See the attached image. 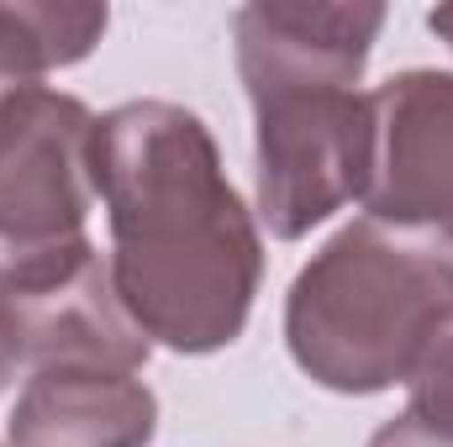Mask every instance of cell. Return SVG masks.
Masks as SVG:
<instances>
[{
	"label": "cell",
	"mask_w": 453,
	"mask_h": 447,
	"mask_svg": "<svg viewBox=\"0 0 453 447\" xmlns=\"http://www.w3.org/2000/svg\"><path fill=\"white\" fill-rule=\"evenodd\" d=\"M96 195L132 327L174 352L237 342L264 279V242L206 121L174 101H127L96 116Z\"/></svg>",
	"instance_id": "cell-1"
},
{
	"label": "cell",
	"mask_w": 453,
	"mask_h": 447,
	"mask_svg": "<svg viewBox=\"0 0 453 447\" xmlns=\"http://www.w3.org/2000/svg\"><path fill=\"white\" fill-rule=\"evenodd\" d=\"M385 5L258 0L232 16L237 74L258 126V216L280 242L364 201L374 106L358 90Z\"/></svg>",
	"instance_id": "cell-2"
},
{
	"label": "cell",
	"mask_w": 453,
	"mask_h": 447,
	"mask_svg": "<svg viewBox=\"0 0 453 447\" xmlns=\"http://www.w3.org/2000/svg\"><path fill=\"white\" fill-rule=\"evenodd\" d=\"M453 306V247L385 226H342L296 274L285 300V342L301 374L333 395H380L406 384L411 358Z\"/></svg>",
	"instance_id": "cell-3"
},
{
	"label": "cell",
	"mask_w": 453,
	"mask_h": 447,
	"mask_svg": "<svg viewBox=\"0 0 453 447\" xmlns=\"http://www.w3.org/2000/svg\"><path fill=\"white\" fill-rule=\"evenodd\" d=\"M96 116L80 95L27 85L0 101V295L74 263L96 242Z\"/></svg>",
	"instance_id": "cell-4"
},
{
	"label": "cell",
	"mask_w": 453,
	"mask_h": 447,
	"mask_svg": "<svg viewBox=\"0 0 453 447\" xmlns=\"http://www.w3.org/2000/svg\"><path fill=\"white\" fill-rule=\"evenodd\" d=\"M374 163L364 206L385 226L427 231L453 247V74L406 69L369 90Z\"/></svg>",
	"instance_id": "cell-5"
},
{
	"label": "cell",
	"mask_w": 453,
	"mask_h": 447,
	"mask_svg": "<svg viewBox=\"0 0 453 447\" xmlns=\"http://www.w3.org/2000/svg\"><path fill=\"white\" fill-rule=\"evenodd\" d=\"M5 300L16 311L21 363L27 368L74 363V368L137 374L148 363V352H153V342L121 311L111 284V263L96 247L80 253L74 263H64L58 274H42V279L11 290Z\"/></svg>",
	"instance_id": "cell-6"
},
{
	"label": "cell",
	"mask_w": 453,
	"mask_h": 447,
	"mask_svg": "<svg viewBox=\"0 0 453 447\" xmlns=\"http://www.w3.org/2000/svg\"><path fill=\"white\" fill-rule=\"evenodd\" d=\"M153 432L158 400L137 374L53 363L27 374L5 447H148Z\"/></svg>",
	"instance_id": "cell-7"
},
{
	"label": "cell",
	"mask_w": 453,
	"mask_h": 447,
	"mask_svg": "<svg viewBox=\"0 0 453 447\" xmlns=\"http://www.w3.org/2000/svg\"><path fill=\"white\" fill-rule=\"evenodd\" d=\"M106 32V5H16L0 0V101L48 69L80 64Z\"/></svg>",
	"instance_id": "cell-8"
},
{
	"label": "cell",
	"mask_w": 453,
	"mask_h": 447,
	"mask_svg": "<svg viewBox=\"0 0 453 447\" xmlns=\"http://www.w3.org/2000/svg\"><path fill=\"white\" fill-rule=\"evenodd\" d=\"M406 390H411V416L449 432L453 437V306L433 322V332L422 342V352L406 368Z\"/></svg>",
	"instance_id": "cell-9"
},
{
	"label": "cell",
	"mask_w": 453,
	"mask_h": 447,
	"mask_svg": "<svg viewBox=\"0 0 453 447\" xmlns=\"http://www.w3.org/2000/svg\"><path fill=\"white\" fill-rule=\"evenodd\" d=\"M369 447H453V437L438 432V427H427V421H417L411 411H401V416H390V421L369 437Z\"/></svg>",
	"instance_id": "cell-10"
},
{
	"label": "cell",
	"mask_w": 453,
	"mask_h": 447,
	"mask_svg": "<svg viewBox=\"0 0 453 447\" xmlns=\"http://www.w3.org/2000/svg\"><path fill=\"white\" fill-rule=\"evenodd\" d=\"M21 368V332H16V311H11V300L0 295V390H5V379Z\"/></svg>",
	"instance_id": "cell-11"
},
{
	"label": "cell",
	"mask_w": 453,
	"mask_h": 447,
	"mask_svg": "<svg viewBox=\"0 0 453 447\" xmlns=\"http://www.w3.org/2000/svg\"><path fill=\"white\" fill-rule=\"evenodd\" d=\"M427 27H433V32H438V37H443V42L453 48V5H438V11H427Z\"/></svg>",
	"instance_id": "cell-12"
}]
</instances>
